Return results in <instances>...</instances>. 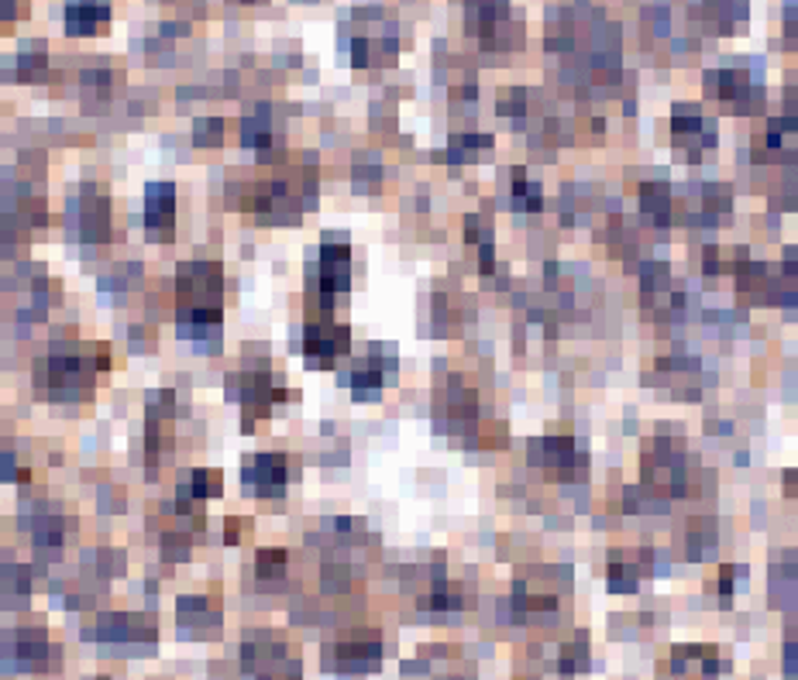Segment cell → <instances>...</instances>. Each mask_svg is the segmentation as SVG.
Listing matches in <instances>:
<instances>
[{
    "instance_id": "16",
    "label": "cell",
    "mask_w": 798,
    "mask_h": 680,
    "mask_svg": "<svg viewBox=\"0 0 798 680\" xmlns=\"http://www.w3.org/2000/svg\"><path fill=\"white\" fill-rule=\"evenodd\" d=\"M513 203L516 210H541L544 196H541V186L537 183H527V175L524 172H513Z\"/></svg>"
},
{
    "instance_id": "13",
    "label": "cell",
    "mask_w": 798,
    "mask_h": 680,
    "mask_svg": "<svg viewBox=\"0 0 798 680\" xmlns=\"http://www.w3.org/2000/svg\"><path fill=\"white\" fill-rule=\"evenodd\" d=\"M640 210L654 224H668L671 221V193L665 183H644L640 186Z\"/></svg>"
},
{
    "instance_id": "12",
    "label": "cell",
    "mask_w": 798,
    "mask_h": 680,
    "mask_svg": "<svg viewBox=\"0 0 798 680\" xmlns=\"http://www.w3.org/2000/svg\"><path fill=\"white\" fill-rule=\"evenodd\" d=\"M747 90V73H740V69H713V73H706V93L713 100H744Z\"/></svg>"
},
{
    "instance_id": "18",
    "label": "cell",
    "mask_w": 798,
    "mask_h": 680,
    "mask_svg": "<svg viewBox=\"0 0 798 680\" xmlns=\"http://www.w3.org/2000/svg\"><path fill=\"white\" fill-rule=\"evenodd\" d=\"M21 18H28V0H0V31Z\"/></svg>"
},
{
    "instance_id": "6",
    "label": "cell",
    "mask_w": 798,
    "mask_h": 680,
    "mask_svg": "<svg viewBox=\"0 0 798 680\" xmlns=\"http://www.w3.org/2000/svg\"><path fill=\"white\" fill-rule=\"evenodd\" d=\"M111 24V0H65V34L93 39Z\"/></svg>"
},
{
    "instance_id": "1",
    "label": "cell",
    "mask_w": 798,
    "mask_h": 680,
    "mask_svg": "<svg viewBox=\"0 0 798 680\" xmlns=\"http://www.w3.org/2000/svg\"><path fill=\"white\" fill-rule=\"evenodd\" d=\"M100 365L87 362L80 354H52L34 362V388L46 399H77L93 385V372Z\"/></svg>"
},
{
    "instance_id": "4",
    "label": "cell",
    "mask_w": 798,
    "mask_h": 680,
    "mask_svg": "<svg viewBox=\"0 0 798 680\" xmlns=\"http://www.w3.org/2000/svg\"><path fill=\"white\" fill-rule=\"evenodd\" d=\"M352 290V247L344 241H324L321 244V258H317V275H314V293L321 296V303L331 309L337 293Z\"/></svg>"
},
{
    "instance_id": "7",
    "label": "cell",
    "mask_w": 798,
    "mask_h": 680,
    "mask_svg": "<svg viewBox=\"0 0 798 680\" xmlns=\"http://www.w3.org/2000/svg\"><path fill=\"white\" fill-rule=\"evenodd\" d=\"M145 227L152 237H162V241L172 237V227H176V190H172V183H149Z\"/></svg>"
},
{
    "instance_id": "19",
    "label": "cell",
    "mask_w": 798,
    "mask_h": 680,
    "mask_svg": "<svg viewBox=\"0 0 798 680\" xmlns=\"http://www.w3.org/2000/svg\"><path fill=\"white\" fill-rule=\"evenodd\" d=\"M241 4H259V0H241Z\"/></svg>"
},
{
    "instance_id": "11",
    "label": "cell",
    "mask_w": 798,
    "mask_h": 680,
    "mask_svg": "<svg viewBox=\"0 0 798 680\" xmlns=\"http://www.w3.org/2000/svg\"><path fill=\"white\" fill-rule=\"evenodd\" d=\"M393 368H396L393 357L390 362H378V351H372V357H365V362L352 372L349 385H352V392L358 399H375L378 392L386 388V382L393 378Z\"/></svg>"
},
{
    "instance_id": "15",
    "label": "cell",
    "mask_w": 798,
    "mask_h": 680,
    "mask_svg": "<svg viewBox=\"0 0 798 680\" xmlns=\"http://www.w3.org/2000/svg\"><path fill=\"white\" fill-rule=\"evenodd\" d=\"M290 567V554L286 550H259V560H255V570L262 581H280Z\"/></svg>"
},
{
    "instance_id": "9",
    "label": "cell",
    "mask_w": 798,
    "mask_h": 680,
    "mask_svg": "<svg viewBox=\"0 0 798 680\" xmlns=\"http://www.w3.org/2000/svg\"><path fill=\"white\" fill-rule=\"evenodd\" d=\"M531 457L534 464H544L547 471H558V475H575L578 464L585 468V457L575 450V440L572 437H544V440H534L531 444Z\"/></svg>"
},
{
    "instance_id": "3",
    "label": "cell",
    "mask_w": 798,
    "mask_h": 680,
    "mask_svg": "<svg viewBox=\"0 0 798 680\" xmlns=\"http://www.w3.org/2000/svg\"><path fill=\"white\" fill-rule=\"evenodd\" d=\"M349 347H352V331L344 324H334L331 313L314 316L303 331V354L314 368L334 365L341 354H349Z\"/></svg>"
},
{
    "instance_id": "17",
    "label": "cell",
    "mask_w": 798,
    "mask_h": 680,
    "mask_svg": "<svg viewBox=\"0 0 798 680\" xmlns=\"http://www.w3.org/2000/svg\"><path fill=\"white\" fill-rule=\"evenodd\" d=\"M221 138H224V124L221 121H211V118H206V121H196V128H193V141H196V145L200 149H206V145H221Z\"/></svg>"
},
{
    "instance_id": "10",
    "label": "cell",
    "mask_w": 798,
    "mask_h": 680,
    "mask_svg": "<svg viewBox=\"0 0 798 680\" xmlns=\"http://www.w3.org/2000/svg\"><path fill=\"white\" fill-rule=\"evenodd\" d=\"M671 141L675 149H713L716 134L709 131L706 118L699 114V106L678 103L671 118Z\"/></svg>"
},
{
    "instance_id": "5",
    "label": "cell",
    "mask_w": 798,
    "mask_h": 680,
    "mask_svg": "<svg viewBox=\"0 0 798 680\" xmlns=\"http://www.w3.org/2000/svg\"><path fill=\"white\" fill-rule=\"evenodd\" d=\"M290 485L286 454H259L245 464V488L259 498H283Z\"/></svg>"
},
{
    "instance_id": "14",
    "label": "cell",
    "mask_w": 798,
    "mask_h": 680,
    "mask_svg": "<svg viewBox=\"0 0 798 680\" xmlns=\"http://www.w3.org/2000/svg\"><path fill=\"white\" fill-rule=\"evenodd\" d=\"M485 152H493L489 134H458V138H451L447 159L451 162H472V159H482Z\"/></svg>"
},
{
    "instance_id": "2",
    "label": "cell",
    "mask_w": 798,
    "mask_h": 680,
    "mask_svg": "<svg viewBox=\"0 0 798 680\" xmlns=\"http://www.w3.org/2000/svg\"><path fill=\"white\" fill-rule=\"evenodd\" d=\"M396 59V28L378 14H358V31L352 39V62L358 69L386 65Z\"/></svg>"
},
{
    "instance_id": "8",
    "label": "cell",
    "mask_w": 798,
    "mask_h": 680,
    "mask_svg": "<svg viewBox=\"0 0 798 680\" xmlns=\"http://www.w3.org/2000/svg\"><path fill=\"white\" fill-rule=\"evenodd\" d=\"M337 667L344 670H368L378 663V653H383V647H378V632L372 629H355V632H344L337 639Z\"/></svg>"
}]
</instances>
